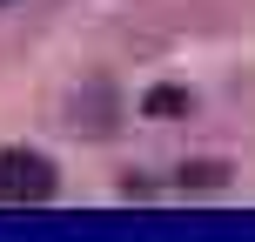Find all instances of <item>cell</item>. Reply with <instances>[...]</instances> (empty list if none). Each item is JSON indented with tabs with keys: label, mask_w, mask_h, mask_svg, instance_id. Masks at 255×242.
Returning <instances> with one entry per match:
<instances>
[{
	"label": "cell",
	"mask_w": 255,
	"mask_h": 242,
	"mask_svg": "<svg viewBox=\"0 0 255 242\" xmlns=\"http://www.w3.org/2000/svg\"><path fill=\"white\" fill-rule=\"evenodd\" d=\"M47 195H54V162L40 148L0 155V202H47Z\"/></svg>",
	"instance_id": "1"
},
{
	"label": "cell",
	"mask_w": 255,
	"mask_h": 242,
	"mask_svg": "<svg viewBox=\"0 0 255 242\" xmlns=\"http://www.w3.org/2000/svg\"><path fill=\"white\" fill-rule=\"evenodd\" d=\"M0 7H7V0H0Z\"/></svg>",
	"instance_id": "2"
}]
</instances>
